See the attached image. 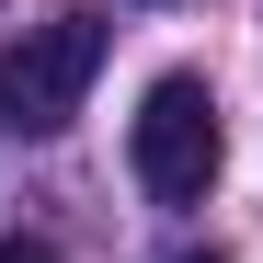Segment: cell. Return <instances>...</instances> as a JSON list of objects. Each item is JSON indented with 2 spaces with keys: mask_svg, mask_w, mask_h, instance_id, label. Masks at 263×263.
Segmentation results:
<instances>
[{
  "mask_svg": "<svg viewBox=\"0 0 263 263\" xmlns=\"http://www.w3.org/2000/svg\"><path fill=\"white\" fill-rule=\"evenodd\" d=\"M217 92L195 69H172V80H149V103H138V126H126V160H138V183L160 195V206H206V183H217Z\"/></svg>",
  "mask_w": 263,
  "mask_h": 263,
  "instance_id": "obj_1",
  "label": "cell"
},
{
  "mask_svg": "<svg viewBox=\"0 0 263 263\" xmlns=\"http://www.w3.org/2000/svg\"><path fill=\"white\" fill-rule=\"evenodd\" d=\"M172 263H229V252H172Z\"/></svg>",
  "mask_w": 263,
  "mask_h": 263,
  "instance_id": "obj_4",
  "label": "cell"
},
{
  "mask_svg": "<svg viewBox=\"0 0 263 263\" xmlns=\"http://www.w3.org/2000/svg\"><path fill=\"white\" fill-rule=\"evenodd\" d=\"M92 69H103V23H92V12L23 23V46L0 58V126H23V138H58V126L80 115V92H92Z\"/></svg>",
  "mask_w": 263,
  "mask_h": 263,
  "instance_id": "obj_2",
  "label": "cell"
},
{
  "mask_svg": "<svg viewBox=\"0 0 263 263\" xmlns=\"http://www.w3.org/2000/svg\"><path fill=\"white\" fill-rule=\"evenodd\" d=\"M0 263H58V252L46 240H0Z\"/></svg>",
  "mask_w": 263,
  "mask_h": 263,
  "instance_id": "obj_3",
  "label": "cell"
}]
</instances>
